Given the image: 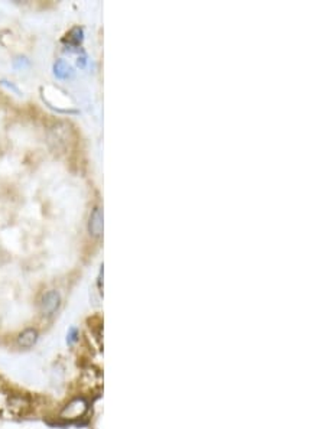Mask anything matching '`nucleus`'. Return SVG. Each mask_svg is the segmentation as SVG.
<instances>
[{
	"label": "nucleus",
	"instance_id": "1",
	"mask_svg": "<svg viewBox=\"0 0 325 429\" xmlns=\"http://www.w3.org/2000/svg\"><path fill=\"white\" fill-rule=\"evenodd\" d=\"M31 411V401L26 396L9 392L4 415L8 418H20Z\"/></svg>",
	"mask_w": 325,
	"mask_h": 429
},
{
	"label": "nucleus",
	"instance_id": "2",
	"mask_svg": "<svg viewBox=\"0 0 325 429\" xmlns=\"http://www.w3.org/2000/svg\"><path fill=\"white\" fill-rule=\"evenodd\" d=\"M88 402L84 399V397H75V399L70 401L60 412V418L66 422H75L81 418H84L88 412Z\"/></svg>",
	"mask_w": 325,
	"mask_h": 429
},
{
	"label": "nucleus",
	"instance_id": "3",
	"mask_svg": "<svg viewBox=\"0 0 325 429\" xmlns=\"http://www.w3.org/2000/svg\"><path fill=\"white\" fill-rule=\"evenodd\" d=\"M60 305H61V296H60V294H58L56 291H48L41 298L39 308H41V313L45 317H51V315H54L58 311V308H60Z\"/></svg>",
	"mask_w": 325,
	"mask_h": 429
},
{
	"label": "nucleus",
	"instance_id": "4",
	"mask_svg": "<svg viewBox=\"0 0 325 429\" xmlns=\"http://www.w3.org/2000/svg\"><path fill=\"white\" fill-rule=\"evenodd\" d=\"M38 339H39L38 331L35 328H27L18 335L16 344L23 350H27V349H32L38 343Z\"/></svg>",
	"mask_w": 325,
	"mask_h": 429
},
{
	"label": "nucleus",
	"instance_id": "5",
	"mask_svg": "<svg viewBox=\"0 0 325 429\" xmlns=\"http://www.w3.org/2000/svg\"><path fill=\"white\" fill-rule=\"evenodd\" d=\"M88 231L94 237H99L103 233V211L100 207H96L92 212L90 220H88Z\"/></svg>",
	"mask_w": 325,
	"mask_h": 429
},
{
	"label": "nucleus",
	"instance_id": "6",
	"mask_svg": "<svg viewBox=\"0 0 325 429\" xmlns=\"http://www.w3.org/2000/svg\"><path fill=\"white\" fill-rule=\"evenodd\" d=\"M54 74H55L58 78L66 80V78L71 77L73 70H71V67L66 63L64 59H58L56 63H55V66H54Z\"/></svg>",
	"mask_w": 325,
	"mask_h": 429
},
{
	"label": "nucleus",
	"instance_id": "7",
	"mask_svg": "<svg viewBox=\"0 0 325 429\" xmlns=\"http://www.w3.org/2000/svg\"><path fill=\"white\" fill-rule=\"evenodd\" d=\"M81 41H82V29L78 26L73 28L64 38V42L71 47H78L81 44Z\"/></svg>",
	"mask_w": 325,
	"mask_h": 429
},
{
	"label": "nucleus",
	"instance_id": "8",
	"mask_svg": "<svg viewBox=\"0 0 325 429\" xmlns=\"http://www.w3.org/2000/svg\"><path fill=\"white\" fill-rule=\"evenodd\" d=\"M78 337H80L78 330H77L75 327H71V328L68 330V332H67V344H68V346L75 344V343L78 342Z\"/></svg>",
	"mask_w": 325,
	"mask_h": 429
}]
</instances>
